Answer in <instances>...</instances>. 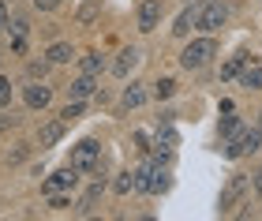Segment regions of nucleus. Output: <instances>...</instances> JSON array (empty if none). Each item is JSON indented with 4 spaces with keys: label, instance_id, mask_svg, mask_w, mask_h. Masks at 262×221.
Listing matches in <instances>:
<instances>
[{
    "label": "nucleus",
    "instance_id": "obj_5",
    "mask_svg": "<svg viewBox=\"0 0 262 221\" xmlns=\"http://www.w3.org/2000/svg\"><path fill=\"white\" fill-rule=\"evenodd\" d=\"M262 146V131L258 127H244L236 139H229L225 143V158H244V154H255V150Z\"/></svg>",
    "mask_w": 262,
    "mask_h": 221
},
{
    "label": "nucleus",
    "instance_id": "obj_9",
    "mask_svg": "<svg viewBox=\"0 0 262 221\" xmlns=\"http://www.w3.org/2000/svg\"><path fill=\"white\" fill-rule=\"evenodd\" d=\"M23 101H27L30 109H45L53 101V90L49 86H41V83H30L27 90H23Z\"/></svg>",
    "mask_w": 262,
    "mask_h": 221
},
{
    "label": "nucleus",
    "instance_id": "obj_23",
    "mask_svg": "<svg viewBox=\"0 0 262 221\" xmlns=\"http://www.w3.org/2000/svg\"><path fill=\"white\" fill-rule=\"evenodd\" d=\"M101 68H105V56H101V53H90V56H82V72H86V75H98Z\"/></svg>",
    "mask_w": 262,
    "mask_h": 221
},
{
    "label": "nucleus",
    "instance_id": "obj_4",
    "mask_svg": "<svg viewBox=\"0 0 262 221\" xmlns=\"http://www.w3.org/2000/svg\"><path fill=\"white\" fill-rule=\"evenodd\" d=\"M71 165L79 172H94L101 165V146L94 143V139H82L79 146H71Z\"/></svg>",
    "mask_w": 262,
    "mask_h": 221
},
{
    "label": "nucleus",
    "instance_id": "obj_22",
    "mask_svg": "<svg viewBox=\"0 0 262 221\" xmlns=\"http://www.w3.org/2000/svg\"><path fill=\"white\" fill-rule=\"evenodd\" d=\"M101 188H105V180H98V184H94V188L86 191V199L79 203V210H82V214H90V210H94V203L101 199Z\"/></svg>",
    "mask_w": 262,
    "mask_h": 221
},
{
    "label": "nucleus",
    "instance_id": "obj_3",
    "mask_svg": "<svg viewBox=\"0 0 262 221\" xmlns=\"http://www.w3.org/2000/svg\"><path fill=\"white\" fill-rule=\"evenodd\" d=\"M225 19H229V8L221 4V0H202V8H199V23L195 27L202 34H213V30H221L225 27Z\"/></svg>",
    "mask_w": 262,
    "mask_h": 221
},
{
    "label": "nucleus",
    "instance_id": "obj_7",
    "mask_svg": "<svg viewBox=\"0 0 262 221\" xmlns=\"http://www.w3.org/2000/svg\"><path fill=\"white\" fill-rule=\"evenodd\" d=\"M158 23H161V0H142L139 4V30L150 34V30H158Z\"/></svg>",
    "mask_w": 262,
    "mask_h": 221
},
{
    "label": "nucleus",
    "instance_id": "obj_18",
    "mask_svg": "<svg viewBox=\"0 0 262 221\" xmlns=\"http://www.w3.org/2000/svg\"><path fill=\"white\" fill-rule=\"evenodd\" d=\"M240 83H244L247 90H262V68H258V64H247L244 72H240Z\"/></svg>",
    "mask_w": 262,
    "mask_h": 221
},
{
    "label": "nucleus",
    "instance_id": "obj_10",
    "mask_svg": "<svg viewBox=\"0 0 262 221\" xmlns=\"http://www.w3.org/2000/svg\"><path fill=\"white\" fill-rule=\"evenodd\" d=\"M64 127H68L64 120H49V124L38 131V143H41V146H56V143L64 139Z\"/></svg>",
    "mask_w": 262,
    "mask_h": 221
},
{
    "label": "nucleus",
    "instance_id": "obj_33",
    "mask_svg": "<svg viewBox=\"0 0 262 221\" xmlns=\"http://www.w3.org/2000/svg\"><path fill=\"white\" fill-rule=\"evenodd\" d=\"M0 131H4V120H0Z\"/></svg>",
    "mask_w": 262,
    "mask_h": 221
},
{
    "label": "nucleus",
    "instance_id": "obj_15",
    "mask_svg": "<svg viewBox=\"0 0 262 221\" xmlns=\"http://www.w3.org/2000/svg\"><path fill=\"white\" fill-rule=\"evenodd\" d=\"M199 8H202V4H195V8L180 11V19H176V27H172V34H176V38H184V34H187V30H191L195 23H199Z\"/></svg>",
    "mask_w": 262,
    "mask_h": 221
},
{
    "label": "nucleus",
    "instance_id": "obj_12",
    "mask_svg": "<svg viewBox=\"0 0 262 221\" xmlns=\"http://www.w3.org/2000/svg\"><path fill=\"white\" fill-rule=\"evenodd\" d=\"M139 60H142V53H139V49H124V53H120V60L113 64V75H120V79H124V75H127Z\"/></svg>",
    "mask_w": 262,
    "mask_h": 221
},
{
    "label": "nucleus",
    "instance_id": "obj_26",
    "mask_svg": "<svg viewBox=\"0 0 262 221\" xmlns=\"http://www.w3.org/2000/svg\"><path fill=\"white\" fill-rule=\"evenodd\" d=\"M49 206H53V210H68V206H71V199H68L64 191H53V195H49Z\"/></svg>",
    "mask_w": 262,
    "mask_h": 221
},
{
    "label": "nucleus",
    "instance_id": "obj_29",
    "mask_svg": "<svg viewBox=\"0 0 262 221\" xmlns=\"http://www.w3.org/2000/svg\"><path fill=\"white\" fill-rule=\"evenodd\" d=\"M34 8L38 11H53V8H60V0H34Z\"/></svg>",
    "mask_w": 262,
    "mask_h": 221
},
{
    "label": "nucleus",
    "instance_id": "obj_31",
    "mask_svg": "<svg viewBox=\"0 0 262 221\" xmlns=\"http://www.w3.org/2000/svg\"><path fill=\"white\" fill-rule=\"evenodd\" d=\"M255 195H258V199H262V169L255 172Z\"/></svg>",
    "mask_w": 262,
    "mask_h": 221
},
{
    "label": "nucleus",
    "instance_id": "obj_19",
    "mask_svg": "<svg viewBox=\"0 0 262 221\" xmlns=\"http://www.w3.org/2000/svg\"><path fill=\"white\" fill-rule=\"evenodd\" d=\"M11 49H15V53L27 49V23H23V19L11 23Z\"/></svg>",
    "mask_w": 262,
    "mask_h": 221
},
{
    "label": "nucleus",
    "instance_id": "obj_16",
    "mask_svg": "<svg viewBox=\"0 0 262 221\" xmlns=\"http://www.w3.org/2000/svg\"><path fill=\"white\" fill-rule=\"evenodd\" d=\"M71 56H75V53H71L68 41H56V45H49V49H45V60H49V64H68Z\"/></svg>",
    "mask_w": 262,
    "mask_h": 221
},
{
    "label": "nucleus",
    "instance_id": "obj_6",
    "mask_svg": "<svg viewBox=\"0 0 262 221\" xmlns=\"http://www.w3.org/2000/svg\"><path fill=\"white\" fill-rule=\"evenodd\" d=\"M244 191H247V176H240V172H236V176H229V184L221 188V203H217V210H221V214H232V206L244 199Z\"/></svg>",
    "mask_w": 262,
    "mask_h": 221
},
{
    "label": "nucleus",
    "instance_id": "obj_30",
    "mask_svg": "<svg viewBox=\"0 0 262 221\" xmlns=\"http://www.w3.org/2000/svg\"><path fill=\"white\" fill-rule=\"evenodd\" d=\"M8 27V8H4V0H0V30Z\"/></svg>",
    "mask_w": 262,
    "mask_h": 221
},
{
    "label": "nucleus",
    "instance_id": "obj_1",
    "mask_svg": "<svg viewBox=\"0 0 262 221\" xmlns=\"http://www.w3.org/2000/svg\"><path fill=\"white\" fill-rule=\"evenodd\" d=\"M165 188V154H158V161H146V165L135 169V191L154 195Z\"/></svg>",
    "mask_w": 262,
    "mask_h": 221
},
{
    "label": "nucleus",
    "instance_id": "obj_32",
    "mask_svg": "<svg viewBox=\"0 0 262 221\" xmlns=\"http://www.w3.org/2000/svg\"><path fill=\"white\" fill-rule=\"evenodd\" d=\"M258 131H262V113H258Z\"/></svg>",
    "mask_w": 262,
    "mask_h": 221
},
{
    "label": "nucleus",
    "instance_id": "obj_28",
    "mask_svg": "<svg viewBox=\"0 0 262 221\" xmlns=\"http://www.w3.org/2000/svg\"><path fill=\"white\" fill-rule=\"evenodd\" d=\"M27 72H30V79H45V72H49V60H34Z\"/></svg>",
    "mask_w": 262,
    "mask_h": 221
},
{
    "label": "nucleus",
    "instance_id": "obj_25",
    "mask_svg": "<svg viewBox=\"0 0 262 221\" xmlns=\"http://www.w3.org/2000/svg\"><path fill=\"white\" fill-rule=\"evenodd\" d=\"M79 116H82V101L71 98V105H64V113H60V120H64V124H71V120H79Z\"/></svg>",
    "mask_w": 262,
    "mask_h": 221
},
{
    "label": "nucleus",
    "instance_id": "obj_27",
    "mask_svg": "<svg viewBox=\"0 0 262 221\" xmlns=\"http://www.w3.org/2000/svg\"><path fill=\"white\" fill-rule=\"evenodd\" d=\"M8 105H11V83L0 75V109H8Z\"/></svg>",
    "mask_w": 262,
    "mask_h": 221
},
{
    "label": "nucleus",
    "instance_id": "obj_14",
    "mask_svg": "<svg viewBox=\"0 0 262 221\" xmlns=\"http://www.w3.org/2000/svg\"><path fill=\"white\" fill-rule=\"evenodd\" d=\"M247 64H251V56H247V53H236V56H229V60H225V68H221V79H236V75H240Z\"/></svg>",
    "mask_w": 262,
    "mask_h": 221
},
{
    "label": "nucleus",
    "instance_id": "obj_17",
    "mask_svg": "<svg viewBox=\"0 0 262 221\" xmlns=\"http://www.w3.org/2000/svg\"><path fill=\"white\" fill-rule=\"evenodd\" d=\"M142 101H146V90H142L139 83H131V86L124 90V98H120V105H124V109H139V105H142Z\"/></svg>",
    "mask_w": 262,
    "mask_h": 221
},
{
    "label": "nucleus",
    "instance_id": "obj_11",
    "mask_svg": "<svg viewBox=\"0 0 262 221\" xmlns=\"http://www.w3.org/2000/svg\"><path fill=\"white\" fill-rule=\"evenodd\" d=\"M68 90H71V98H75V101H82V98L98 94V83H94V75H86V72H82V75H79V79H75V83H71Z\"/></svg>",
    "mask_w": 262,
    "mask_h": 221
},
{
    "label": "nucleus",
    "instance_id": "obj_2",
    "mask_svg": "<svg viewBox=\"0 0 262 221\" xmlns=\"http://www.w3.org/2000/svg\"><path fill=\"white\" fill-rule=\"evenodd\" d=\"M213 56H217V41H213V38H199V41H191V45L180 53V68L199 72V68H206Z\"/></svg>",
    "mask_w": 262,
    "mask_h": 221
},
{
    "label": "nucleus",
    "instance_id": "obj_13",
    "mask_svg": "<svg viewBox=\"0 0 262 221\" xmlns=\"http://www.w3.org/2000/svg\"><path fill=\"white\" fill-rule=\"evenodd\" d=\"M176 143H180V139H176V131H172L169 124H165L161 131H158V139H154V150H158V154H172Z\"/></svg>",
    "mask_w": 262,
    "mask_h": 221
},
{
    "label": "nucleus",
    "instance_id": "obj_20",
    "mask_svg": "<svg viewBox=\"0 0 262 221\" xmlns=\"http://www.w3.org/2000/svg\"><path fill=\"white\" fill-rule=\"evenodd\" d=\"M240 131H244L240 116H221V135H225V139H236Z\"/></svg>",
    "mask_w": 262,
    "mask_h": 221
},
{
    "label": "nucleus",
    "instance_id": "obj_8",
    "mask_svg": "<svg viewBox=\"0 0 262 221\" xmlns=\"http://www.w3.org/2000/svg\"><path fill=\"white\" fill-rule=\"evenodd\" d=\"M79 184V169L75 165H68V169H60V172H53L49 176V184H45V195H53V191H68V188H75Z\"/></svg>",
    "mask_w": 262,
    "mask_h": 221
},
{
    "label": "nucleus",
    "instance_id": "obj_24",
    "mask_svg": "<svg viewBox=\"0 0 262 221\" xmlns=\"http://www.w3.org/2000/svg\"><path fill=\"white\" fill-rule=\"evenodd\" d=\"M154 94H158V101L161 98H172L176 94V83H172V79H158V83H154Z\"/></svg>",
    "mask_w": 262,
    "mask_h": 221
},
{
    "label": "nucleus",
    "instance_id": "obj_21",
    "mask_svg": "<svg viewBox=\"0 0 262 221\" xmlns=\"http://www.w3.org/2000/svg\"><path fill=\"white\" fill-rule=\"evenodd\" d=\"M113 191H116V195H127V191H135V172H120V176L113 180Z\"/></svg>",
    "mask_w": 262,
    "mask_h": 221
}]
</instances>
